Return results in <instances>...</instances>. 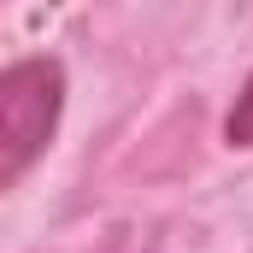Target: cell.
I'll use <instances>...</instances> for the list:
<instances>
[{
	"label": "cell",
	"instance_id": "7a4b0ae2",
	"mask_svg": "<svg viewBox=\"0 0 253 253\" xmlns=\"http://www.w3.org/2000/svg\"><path fill=\"white\" fill-rule=\"evenodd\" d=\"M224 135H230V147H253V77L242 83V94H236V106H230Z\"/></svg>",
	"mask_w": 253,
	"mask_h": 253
},
{
	"label": "cell",
	"instance_id": "6da1fadb",
	"mask_svg": "<svg viewBox=\"0 0 253 253\" xmlns=\"http://www.w3.org/2000/svg\"><path fill=\"white\" fill-rule=\"evenodd\" d=\"M65 106V65L59 59H18L0 71V189H12L59 129Z\"/></svg>",
	"mask_w": 253,
	"mask_h": 253
}]
</instances>
